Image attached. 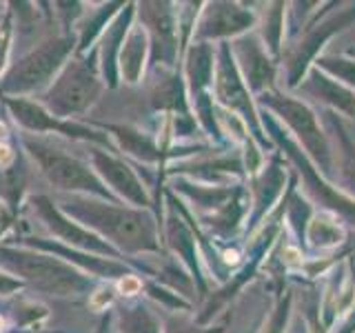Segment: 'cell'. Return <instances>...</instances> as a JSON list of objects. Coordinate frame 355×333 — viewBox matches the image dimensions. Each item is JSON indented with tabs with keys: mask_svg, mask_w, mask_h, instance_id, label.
<instances>
[{
	"mask_svg": "<svg viewBox=\"0 0 355 333\" xmlns=\"http://www.w3.org/2000/svg\"><path fill=\"white\" fill-rule=\"evenodd\" d=\"M258 103L277 114V122L291 131V138L304 149L309 160L322 169V176L329 178L331 169H336V151H333L331 136L322 129L320 118L306 103L288 94L273 89L258 96Z\"/></svg>",
	"mask_w": 355,
	"mask_h": 333,
	"instance_id": "6da1fadb",
	"label": "cell"
},
{
	"mask_svg": "<svg viewBox=\"0 0 355 333\" xmlns=\"http://www.w3.org/2000/svg\"><path fill=\"white\" fill-rule=\"evenodd\" d=\"M67 211L80 220H87V225L100 229L122 249L129 251H155L158 249V236L155 227L147 214L131 209H120L114 205L92 203V200H69L64 203Z\"/></svg>",
	"mask_w": 355,
	"mask_h": 333,
	"instance_id": "7a4b0ae2",
	"label": "cell"
},
{
	"mask_svg": "<svg viewBox=\"0 0 355 333\" xmlns=\"http://www.w3.org/2000/svg\"><path fill=\"white\" fill-rule=\"evenodd\" d=\"M260 118H262L264 131L269 133V140H273L277 147L284 149V153L295 164L297 173L304 178V187H306L309 196L313 198L318 205L324 207V211H331V214H336L344 222L355 225V200L349 198L347 194H342V189L333 187L329 182V178L320 173L318 166L309 160V155L300 149V144L291 138V133L282 129V125L273 116L262 114Z\"/></svg>",
	"mask_w": 355,
	"mask_h": 333,
	"instance_id": "3957f363",
	"label": "cell"
},
{
	"mask_svg": "<svg viewBox=\"0 0 355 333\" xmlns=\"http://www.w3.org/2000/svg\"><path fill=\"white\" fill-rule=\"evenodd\" d=\"M355 22V3H349L344 9L327 14L324 18H315L304 25V31L300 40L293 44L286 53H282L284 60V76H286V87L297 89L300 83L304 80L311 67L320 58V51L327 47V42L338 36L340 31L349 29Z\"/></svg>",
	"mask_w": 355,
	"mask_h": 333,
	"instance_id": "277c9868",
	"label": "cell"
},
{
	"mask_svg": "<svg viewBox=\"0 0 355 333\" xmlns=\"http://www.w3.org/2000/svg\"><path fill=\"white\" fill-rule=\"evenodd\" d=\"M214 89L220 105H225L229 111L236 114V118L242 120V125L249 129L251 138L258 140L262 147L271 144L266 138V131L262 127L260 111L255 107L253 94L249 92L247 83L236 65L231 51V42H220V49L216 53V74H214Z\"/></svg>",
	"mask_w": 355,
	"mask_h": 333,
	"instance_id": "5b68a950",
	"label": "cell"
},
{
	"mask_svg": "<svg viewBox=\"0 0 355 333\" xmlns=\"http://www.w3.org/2000/svg\"><path fill=\"white\" fill-rule=\"evenodd\" d=\"M0 262L51 293H73L83 287V278L73 269L53 258H47V255L3 249L0 251Z\"/></svg>",
	"mask_w": 355,
	"mask_h": 333,
	"instance_id": "8992f818",
	"label": "cell"
},
{
	"mask_svg": "<svg viewBox=\"0 0 355 333\" xmlns=\"http://www.w3.org/2000/svg\"><path fill=\"white\" fill-rule=\"evenodd\" d=\"M231 51L244 83L255 98L266 92H273L277 78V60H273V56L266 51L260 36L247 33V36L236 38L231 44Z\"/></svg>",
	"mask_w": 355,
	"mask_h": 333,
	"instance_id": "52a82bcc",
	"label": "cell"
},
{
	"mask_svg": "<svg viewBox=\"0 0 355 333\" xmlns=\"http://www.w3.org/2000/svg\"><path fill=\"white\" fill-rule=\"evenodd\" d=\"M255 25H258V14L253 9H247L240 3H209L196 27V38L198 42H227L229 38L236 40L247 36Z\"/></svg>",
	"mask_w": 355,
	"mask_h": 333,
	"instance_id": "ba28073f",
	"label": "cell"
},
{
	"mask_svg": "<svg viewBox=\"0 0 355 333\" xmlns=\"http://www.w3.org/2000/svg\"><path fill=\"white\" fill-rule=\"evenodd\" d=\"M31 153L36 155L38 164L42 166L44 176L49 178L53 185L62 189H89L96 194H107L98 178L87 169L83 162H78L71 155H67L58 149L42 147V144H29Z\"/></svg>",
	"mask_w": 355,
	"mask_h": 333,
	"instance_id": "9c48e42d",
	"label": "cell"
},
{
	"mask_svg": "<svg viewBox=\"0 0 355 333\" xmlns=\"http://www.w3.org/2000/svg\"><path fill=\"white\" fill-rule=\"evenodd\" d=\"M98 94V83L92 71L83 65H69L60 80L53 85L49 103L55 114L67 116L85 109Z\"/></svg>",
	"mask_w": 355,
	"mask_h": 333,
	"instance_id": "30bf717a",
	"label": "cell"
},
{
	"mask_svg": "<svg viewBox=\"0 0 355 333\" xmlns=\"http://www.w3.org/2000/svg\"><path fill=\"white\" fill-rule=\"evenodd\" d=\"M71 44L67 40H55L44 44L42 49L33 51L29 58L22 60V65H18L14 74L7 78L5 89H11V92H22V89H31L40 85L44 78H47L55 67L62 62V58L69 51Z\"/></svg>",
	"mask_w": 355,
	"mask_h": 333,
	"instance_id": "8fae6325",
	"label": "cell"
},
{
	"mask_svg": "<svg viewBox=\"0 0 355 333\" xmlns=\"http://www.w3.org/2000/svg\"><path fill=\"white\" fill-rule=\"evenodd\" d=\"M300 94L315 98L318 103L327 105L329 111H340L344 116H355V92L347 85L333 80L331 76L320 71L318 67H311L304 80L297 87Z\"/></svg>",
	"mask_w": 355,
	"mask_h": 333,
	"instance_id": "7c38bea8",
	"label": "cell"
},
{
	"mask_svg": "<svg viewBox=\"0 0 355 333\" xmlns=\"http://www.w3.org/2000/svg\"><path fill=\"white\" fill-rule=\"evenodd\" d=\"M286 182V171L282 169V164L273 160L269 164H264L262 169L251 178V227H260L266 214L271 211L275 200H280L282 187Z\"/></svg>",
	"mask_w": 355,
	"mask_h": 333,
	"instance_id": "4fadbf2b",
	"label": "cell"
},
{
	"mask_svg": "<svg viewBox=\"0 0 355 333\" xmlns=\"http://www.w3.org/2000/svg\"><path fill=\"white\" fill-rule=\"evenodd\" d=\"M327 122L331 131L336 133L333 151H336V169H338L342 194H347L349 198L355 200V138L351 136L349 127L338 118L336 111H329Z\"/></svg>",
	"mask_w": 355,
	"mask_h": 333,
	"instance_id": "5bb4252c",
	"label": "cell"
},
{
	"mask_svg": "<svg viewBox=\"0 0 355 333\" xmlns=\"http://www.w3.org/2000/svg\"><path fill=\"white\" fill-rule=\"evenodd\" d=\"M166 3H149L144 5L142 16L144 22L151 27L153 38H155V56L158 58H171L175 51V18H173V9Z\"/></svg>",
	"mask_w": 355,
	"mask_h": 333,
	"instance_id": "9a60e30c",
	"label": "cell"
},
{
	"mask_svg": "<svg viewBox=\"0 0 355 333\" xmlns=\"http://www.w3.org/2000/svg\"><path fill=\"white\" fill-rule=\"evenodd\" d=\"M96 166L100 169V173H103L111 182V187H116L118 191L127 200H131L133 205H142V207L147 205L144 187L140 185L136 173H133L129 166H125L114 158H109V155H105V153H96Z\"/></svg>",
	"mask_w": 355,
	"mask_h": 333,
	"instance_id": "2e32d148",
	"label": "cell"
},
{
	"mask_svg": "<svg viewBox=\"0 0 355 333\" xmlns=\"http://www.w3.org/2000/svg\"><path fill=\"white\" fill-rule=\"evenodd\" d=\"M304 236L313 249H320V251L336 249L344 240L342 218L331 214V211H320V214L309 218Z\"/></svg>",
	"mask_w": 355,
	"mask_h": 333,
	"instance_id": "e0dca14e",
	"label": "cell"
},
{
	"mask_svg": "<svg viewBox=\"0 0 355 333\" xmlns=\"http://www.w3.org/2000/svg\"><path fill=\"white\" fill-rule=\"evenodd\" d=\"M214 74H216V51L207 42H198L189 49L187 58V76L191 83L193 96L205 94L209 85H214Z\"/></svg>",
	"mask_w": 355,
	"mask_h": 333,
	"instance_id": "ac0fdd59",
	"label": "cell"
},
{
	"mask_svg": "<svg viewBox=\"0 0 355 333\" xmlns=\"http://www.w3.org/2000/svg\"><path fill=\"white\" fill-rule=\"evenodd\" d=\"M284 16L286 5L284 3H269L264 7L262 22H260V40L273 56V60L282 58V42H284Z\"/></svg>",
	"mask_w": 355,
	"mask_h": 333,
	"instance_id": "d6986e66",
	"label": "cell"
},
{
	"mask_svg": "<svg viewBox=\"0 0 355 333\" xmlns=\"http://www.w3.org/2000/svg\"><path fill=\"white\" fill-rule=\"evenodd\" d=\"M144 53H147V33L144 29L136 27L129 31V36L125 40V47H122V74H125L127 83H138V78L142 74L144 67Z\"/></svg>",
	"mask_w": 355,
	"mask_h": 333,
	"instance_id": "ffe728a7",
	"label": "cell"
},
{
	"mask_svg": "<svg viewBox=\"0 0 355 333\" xmlns=\"http://www.w3.org/2000/svg\"><path fill=\"white\" fill-rule=\"evenodd\" d=\"M33 205H38V211L44 216V220L49 222V227L51 229H58L60 236H64L69 242L73 244H80V247H92V249H103V251H109V247H103L96 238H92L89 233L80 231V229H76L71 227V222H67L58 211H55L47 200L44 198H38V200H33Z\"/></svg>",
	"mask_w": 355,
	"mask_h": 333,
	"instance_id": "44dd1931",
	"label": "cell"
},
{
	"mask_svg": "<svg viewBox=\"0 0 355 333\" xmlns=\"http://www.w3.org/2000/svg\"><path fill=\"white\" fill-rule=\"evenodd\" d=\"M313 67L355 92V58L351 56H320Z\"/></svg>",
	"mask_w": 355,
	"mask_h": 333,
	"instance_id": "7402d4cb",
	"label": "cell"
},
{
	"mask_svg": "<svg viewBox=\"0 0 355 333\" xmlns=\"http://www.w3.org/2000/svg\"><path fill=\"white\" fill-rule=\"evenodd\" d=\"M291 307H293V293L284 291V296L280 298V302H277L275 309L271 311V316L264 322L260 333H286L288 318H291Z\"/></svg>",
	"mask_w": 355,
	"mask_h": 333,
	"instance_id": "603a6c76",
	"label": "cell"
},
{
	"mask_svg": "<svg viewBox=\"0 0 355 333\" xmlns=\"http://www.w3.org/2000/svg\"><path fill=\"white\" fill-rule=\"evenodd\" d=\"M127 333H160V327L144 309H136L127 320Z\"/></svg>",
	"mask_w": 355,
	"mask_h": 333,
	"instance_id": "cb8c5ba5",
	"label": "cell"
},
{
	"mask_svg": "<svg viewBox=\"0 0 355 333\" xmlns=\"http://www.w3.org/2000/svg\"><path fill=\"white\" fill-rule=\"evenodd\" d=\"M169 331L166 333H225L227 327H196V325H184V322H171L169 327H166Z\"/></svg>",
	"mask_w": 355,
	"mask_h": 333,
	"instance_id": "d4e9b609",
	"label": "cell"
},
{
	"mask_svg": "<svg viewBox=\"0 0 355 333\" xmlns=\"http://www.w3.org/2000/svg\"><path fill=\"white\" fill-rule=\"evenodd\" d=\"M336 333H355V298H353V305L349 307V311L342 316Z\"/></svg>",
	"mask_w": 355,
	"mask_h": 333,
	"instance_id": "484cf974",
	"label": "cell"
},
{
	"mask_svg": "<svg viewBox=\"0 0 355 333\" xmlns=\"http://www.w3.org/2000/svg\"><path fill=\"white\" fill-rule=\"evenodd\" d=\"M120 289H122V291H125V293H136L138 291V289H140V280H138V278H131V275H125V280H122L120 282Z\"/></svg>",
	"mask_w": 355,
	"mask_h": 333,
	"instance_id": "4316f807",
	"label": "cell"
},
{
	"mask_svg": "<svg viewBox=\"0 0 355 333\" xmlns=\"http://www.w3.org/2000/svg\"><path fill=\"white\" fill-rule=\"evenodd\" d=\"M11 162V151L7 147H0V164L7 166Z\"/></svg>",
	"mask_w": 355,
	"mask_h": 333,
	"instance_id": "83f0119b",
	"label": "cell"
},
{
	"mask_svg": "<svg viewBox=\"0 0 355 333\" xmlns=\"http://www.w3.org/2000/svg\"><path fill=\"white\" fill-rule=\"evenodd\" d=\"M347 56H351V58H355V49H349V51H347Z\"/></svg>",
	"mask_w": 355,
	"mask_h": 333,
	"instance_id": "f1b7e54d",
	"label": "cell"
},
{
	"mask_svg": "<svg viewBox=\"0 0 355 333\" xmlns=\"http://www.w3.org/2000/svg\"><path fill=\"white\" fill-rule=\"evenodd\" d=\"M5 136V127L3 125H0V138H3Z\"/></svg>",
	"mask_w": 355,
	"mask_h": 333,
	"instance_id": "f546056e",
	"label": "cell"
}]
</instances>
